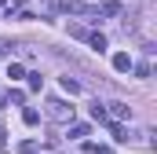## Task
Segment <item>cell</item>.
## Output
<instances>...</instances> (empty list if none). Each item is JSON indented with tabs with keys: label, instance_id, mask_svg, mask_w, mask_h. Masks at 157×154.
<instances>
[{
	"label": "cell",
	"instance_id": "5bb4252c",
	"mask_svg": "<svg viewBox=\"0 0 157 154\" xmlns=\"http://www.w3.org/2000/svg\"><path fill=\"white\" fill-rule=\"evenodd\" d=\"M91 117H95V121H106V107H102V103H91Z\"/></svg>",
	"mask_w": 157,
	"mask_h": 154
},
{
	"label": "cell",
	"instance_id": "3957f363",
	"mask_svg": "<svg viewBox=\"0 0 157 154\" xmlns=\"http://www.w3.org/2000/svg\"><path fill=\"white\" fill-rule=\"evenodd\" d=\"M84 7H88V0H59L62 15H84Z\"/></svg>",
	"mask_w": 157,
	"mask_h": 154
},
{
	"label": "cell",
	"instance_id": "7a4b0ae2",
	"mask_svg": "<svg viewBox=\"0 0 157 154\" xmlns=\"http://www.w3.org/2000/svg\"><path fill=\"white\" fill-rule=\"evenodd\" d=\"M106 107H110V110H106V121H110V117H113V121H124V117H132V107H128V103H106Z\"/></svg>",
	"mask_w": 157,
	"mask_h": 154
},
{
	"label": "cell",
	"instance_id": "2e32d148",
	"mask_svg": "<svg viewBox=\"0 0 157 154\" xmlns=\"http://www.w3.org/2000/svg\"><path fill=\"white\" fill-rule=\"evenodd\" d=\"M11 48H15L11 40H4V37H0V59H11Z\"/></svg>",
	"mask_w": 157,
	"mask_h": 154
},
{
	"label": "cell",
	"instance_id": "ffe728a7",
	"mask_svg": "<svg viewBox=\"0 0 157 154\" xmlns=\"http://www.w3.org/2000/svg\"><path fill=\"white\" fill-rule=\"evenodd\" d=\"M0 7H7V0H0Z\"/></svg>",
	"mask_w": 157,
	"mask_h": 154
},
{
	"label": "cell",
	"instance_id": "8fae6325",
	"mask_svg": "<svg viewBox=\"0 0 157 154\" xmlns=\"http://www.w3.org/2000/svg\"><path fill=\"white\" fill-rule=\"evenodd\" d=\"M22 121H26V125H40V114L33 107H26V110H22Z\"/></svg>",
	"mask_w": 157,
	"mask_h": 154
},
{
	"label": "cell",
	"instance_id": "5b68a950",
	"mask_svg": "<svg viewBox=\"0 0 157 154\" xmlns=\"http://www.w3.org/2000/svg\"><path fill=\"white\" fill-rule=\"evenodd\" d=\"M132 66H135V63H132V55H128V51H117V55H113V70H117V74H128Z\"/></svg>",
	"mask_w": 157,
	"mask_h": 154
},
{
	"label": "cell",
	"instance_id": "9a60e30c",
	"mask_svg": "<svg viewBox=\"0 0 157 154\" xmlns=\"http://www.w3.org/2000/svg\"><path fill=\"white\" fill-rule=\"evenodd\" d=\"M26 77H29V88H33V92L44 88V77H40V74H26Z\"/></svg>",
	"mask_w": 157,
	"mask_h": 154
},
{
	"label": "cell",
	"instance_id": "ba28073f",
	"mask_svg": "<svg viewBox=\"0 0 157 154\" xmlns=\"http://www.w3.org/2000/svg\"><path fill=\"white\" fill-rule=\"evenodd\" d=\"M7 77H11V81H22V77H26L22 63H7Z\"/></svg>",
	"mask_w": 157,
	"mask_h": 154
},
{
	"label": "cell",
	"instance_id": "9c48e42d",
	"mask_svg": "<svg viewBox=\"0 0 157 154\" xmlns=\"http://www.w3.org/2000/svg\"><path fill=\"white\" fill-rule=\"evenodd\" d=\"M62 88H66L70 95H77V92H80V81H73V77L66 74V77H62Z\"/></svg>",
	"mask_w": 157,
	"mask_h": 154
},
{
	"label": "cell",
	"instance_id": "7c38bea8",
	"mask_svg": "<svg viewBox=\"0 0 157 154\" xmlns=\"http://www.w3.org/2000/svg\"><path fill=\"white\" fill-rule=\"evenodd\" d=\"M4 99H7V103H26V92H22V88H11Z\"/></svg>",
	"mask_w": 157,
	"mask_h": 154
},
{
	"label": "cell",
	"instance_id": "52a82bcc",
	"mask_svg": "<svg viewBox=\"0 0 157 154\" xmlns=\"http://www.w3.org/2000/svg\"><path fill=\"white\" fill-rule=\"evenodd\" d=\"M88 132H91V128H88L84 121H70V140H84Z\"/></svg>",
	"mask_w": 157,
	"mask_h": 154
},
{
	"label": "cell",
	"instance_id": "8992f818",
	"mask_svg": "<svg viewBox=\"0 0 157 154\" xmlns=\"http://www.w3.org/2000/svg\"><path fill=\"white\" fill-rule=\"evenodd\" d=\"M88 48H91V51H99V55H102V51H106V48H110V44H106V37H102V33H88Z\"/></svg>",
	"mask_w": 157,
	"mask_h": 154
},
{
	"label": "cell",
	"instance_id": "30bf717a",
	"mask_svg": "<svg viewBox=\"0 0 157 154\" xmlns=\"http://www.w3.org/2000/svg\"><path fill=\"white\" fill-rule=\"evenodd\" d=\"M70 33H73L77 40H88V33H91V30H88V26H80V22H73V26H70Z\"/></svg>",
	"mask_w": 157,
	"mask_h": 154
},
{
	"label": "cell",
	"instance_id": "ac0fdd59",
	"mask_svg": "<svg viewBox=\"0 0 157 154\" xmlns=\"http://www.w3.org/2000/svg\"><path fill=\"white\" fill-rule=\"evenodd\" d=\"M91 154H113V147H95L91 143Z\"/></svg>",
	"mask_w": 157,
	"mask_h": 154
},
{
	"label": "cell",
	"instance_id": "d6986e66",
	"mask_svg": "<svg viewBox=\"0 0 157 154\" xmlns=\"http://www.w3.org/2000/svg\"><path fill=\"white\" fill-rule=\"evenodd\" d=\"M0 143H4V125H0Z\"/></svg>",
	"mask_w": 157,
	"mask_h": 154
},
{
	"label": "cell",
	"instance_id": "277c9868",
	"mask_svg": "<svg viewBox=\"0 0 157 154\" xmlns=\"http://www.w3.org/2000/svg\"><path fill=\"white\" fill-rule=\"evenodd\" d=\"M121 15V0H102L99 4V18H117Z\"/></svg>",
	"mask_w": 157,
	"mask_h": 154
},
{
	"label": "cell",
	"instance_id": "6da1fadb",
	"mask_svg": "<svg viewBox=\"0 0 157 154\" xmlns=\"http://www.w3.org/2000/svg\"><path fill=\"white\" fill-rule=\"evenodd\" d=\"M48 117H51V121H66V125H70V121H73V107H66L62 99H48Z\"/></svg>",
	"mask_w": 157,
	"mask_h": 154
},
{
	"label": "cell",
	"instance_id": "4fadbf2b",
	"mask_svg": "<svg viewBox=\"0 0 157 154\" xmlns=\"http://www.w3.org/2000/svg\"><path fill=\"white\" fill-rule=\"evenodd\" d=\"M18 154H40V147L33 140H26V143H18Z\"/></svg>",
	"mask_w": 157,
	"mask_h": 154
},
{
	"label": "cell",
	"instance_id": "e0dca14e",
	"mask_svg": "<svg viewBox=\"0 0 157 154\" xmlns=\"http://www.w3.org/2000/svg\"><path fill=\"white\" fill-rule=\"evenodd\" d=\"M132 70H135L139 77H150V63H139V66H132Z\"/></svg>",
	"mask_w": 157,
	"mask_h": 154
}]
</instances>
